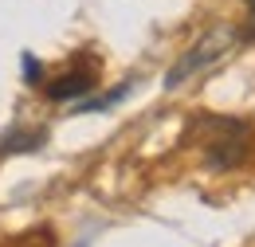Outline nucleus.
Instances as JSON below:
<instances>
[{"label":"nucleus","mask_w":255,"mask_h":247,"mask_svg":"<svg viewBox=\"0 0 255 247\" xmlns=\"http://www.w3.org/2000/svg\"><path fill=\"white\" fill-rule=\"evenodd\" d=\"M24 79H28V83L39 79V63H35V55H24Z\"/></svg>","instance_id":"obj_6"},{"label":"nucleus","mask_w":255,"mask_h":247,"mask_svg":"<svg viewBox=\"0 0 255 247\" xmlns=\"http://www.w3.org/2000/svg\"><path fill=\"white\" fill-rule=\"evenodd\" d=\"M192 133L200 137V149H204V165L208 169H236V165H244L248 141H252L248 122L204 114V118H192Z\"/></svg>","instance_id":"obj_1"},{"label":"nucleus","mask_w":255,"mask_h":247,"mask_svg":"<svg viewBox=\"0 0 255 247\" xmlns=\"http://www.w3.org/2000/svg\"><path fill=\"white\" fill-rule=\"evenodd\" d=\"M95 91V71H71L47 83V98L51 102H75V98H87Z\"/></svg>","instance_id":"obj_3"},{"label":"nucleus","mask_w":255,"mask_h":247,"mask_svg":"<svg viewBox=\"0 0 255 247\" xmlns=\"http://www.w3.org/2000/svg\"><path fill=\"white\" fill-rule=\"evenodd\" d=\"M244 4H248V24H244V31H240V39L252 43L255 39V0H244Z\"/></svg>","instance_id":"obj_5"},{"label":"nucleus","mask_w":255,"mask_h":247,"mask_svg":"<svg viewBox=\"0 0 255 247\" xmlns=\"http://www.w3.org/2000/svg\"><path fill=\"white\" fill-rule=\"evenodd\" d=\"M43 137H47L43 129H32V133H8V137L0 141V153H8V149H12V153H32V149L43 145Z\"/></svg>","instance_id":"obj_4"},{"label":"nucleus","mask_w":255,"mask_h":247,"mask_svg":"<svg viewBox=\"0 0 255 247\" xmlns=\"http://www.w3.org/2000/svg\"><path fill=\"white\" fill-rule=\"evenodd\" d=\"M236 43H240V31L232 28V24H212V28L204 31V35L192 43V47L181 55V59L173 63L169 71H165V91H177L185 79H192L196 71H204L208 63H216L224 51H232Z\"/></svg>","instance_id":"obj_2"}]
</instances>
